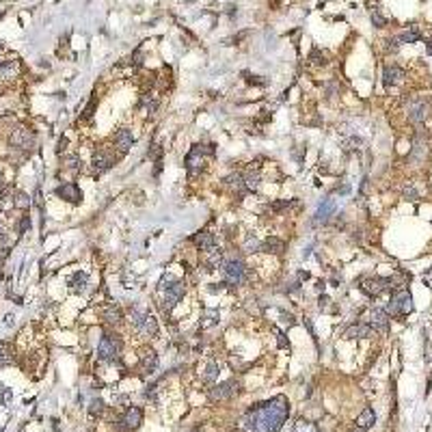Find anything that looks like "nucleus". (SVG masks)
<instances>
[{"label":"nucleus","mask_w":432,"mask_h":432,"mask_svg":"<svg viewBox=\"0 0 432 432\" xmlns=\"http://www.w3.org/2000/svg\"><path fill=\"white\" fill-rule=\"evenodd\" d=\"M195 244L199 246L201 251H210V249H214V246H216V238H214V234H210V232H199L195 236Z\"/></svg>","instance_id":"20"},{"label":"nucleus","mask_w":432,"mask_h":432,"mask_svg":"<svg viewBox=\"0 0 432 432\" xmlns=\"http://www.w3.org/2000/svg\"><path fill=\"white\" fill-rule=\"evenodd\" d=\"M132 143H134V136H132L130 130H119L115 134V147L119 149V156H123L128 149H130Z\"/></svg>","instance_id":"14"},{"label":"nucleus","mask_w":432,"mask_h":432,"mask_svg":"<svg viewBox=\"0 0 432 432\" xmlns=\"http://www.w3.org/2000/svg\"><path fill=\"white\" fill-rule=\"evenodd\" d=\"M348 339H363V337H370L372 335V326L367 324V322H357V324H352L350 328H346V333H344Z\"/></svg>","instance_id":"16"},{"label":"nucleus","mask_w":432,"mask_h":432,"mask_svg":"<svg viewBox=\"0 0 432 432\" xmlns=\"http://www.w3.org/2000/svg\"><path fill=\"white\" fill-rule=\"evenodd\" d=\"M288 417L290 402L283 396H277L246 411V415L242 417V428L246 432H279Z\"/></svg>","instance_id":"1"},{"label":"nucleus","mask_w":432,"mask_h":432,"mask_svg":"<svg viewBox=\"0 0 432 432\" xmlns=\"http://www.w3.org/2000/svg\"><path fill=\"white\" fill-rule=\"evenodd\" d=\"M225 184H227V186L232 188L234 192H238V195H240V197H242L244 192H246V188H244V180H242V175H240V173H232V175H229V177H225Z\"/></svg>","instance_id":"24"},{"label":"nucleus","mask_w":432,"mask_h":432,"mask_svg":"<svg viewBox=\"0 0 432 432\" xmlns=\"http://www.w3.org/2000/svg\"><path fill=\"white\" fill-rule=\"evenodd\" d=\"M216 376H218V363H216V361H210V365H208V370H206V376H204V378H206V383H212V380L216 378Z\"/></svg>","instance_id":"29"},{"label":"nucleus","mask_w":432,"mask_h":432,"mask_svg":"<svg viewBox=\"0 0 432 432\" xmlns=\"http://www.w3.org/2000/svg\"><path fill=\"white\" fill-rule=\"evenodd\" d=\"M350 432H361V430H350Z\"/></svg>","instance_id":"44"},{"label":"nucleus","mask_w":432,"mask_h":432,"mask_svg":"<svg viewBox=\"0 0 432 432\" xmlns=\"http://www.w3.org/2000/svg\"><path fill=\"white\" fill-rule=\"evenodd\" d=\"M391 279H380V277H370V279H361V290L367 296H378L385 290L389 288Z\"/></svg>","instance_id":"6"},{"label":"nucleus","mask_w":432,"mask_h":432,"mask_svg":"<svg viewBox=\"0 0 432 432\" xmlns=\"http://www.w3.org/2000/svg\"><path fill=\"white\" fill-rule=\"evenodd\" d=\"M57 195H59L61 199L69 201V204H80V199H82V192H80V188H78V184H73V182L59 186V188H57Z\"/></svg>","instance_id":"10"},{"label":"nucleus","mask_w":432,"mask_h":432,"mask_svg":"<svg viewBox=\"0 0 432 432\" xmlns=\"http://www.w3.org/2000/svg\"><path fill=\"white\" fill-rule=\"evenodd\" d=\"M3 63H5V61H3V48H0V65H3Z\"/></svg>","instance_id":"41"},{"label":"nucleus","mask_w":432,"mask_h":432,"mask_svg":"<svg viewBox=\"0 0 432 432\" xmlns=\"http://www.w3.org/2000/svg\"><path fill=\"white\" fill-rule=\"evenodd\" d=\"M428 54H432V41L428 43Z\"/></svg>","instance_id":"42"},{"label":"nucleus","mask_w":432,"mask_h":432,"mask_svg":"<svg viewBox=\"0 0 432 432\" xmlns=\"http://www.w3.org/2000/svg\"><path fill=\"white\" fill-rule=\"evenodd\" d=\"M121 424L125 426V430H136V428L143 424V411L139 406H130V409L123 413Z\"/></svg>","instance_id":"11"},{"label":"nucleus","mask_w":432,"mask_h":432,"mask_svg":"<svg viewBox=\"0 0 432 432\" xmlns=\"http://www.w3.org/2000/svg\"><path fill=\"white\" fill-rule=\"evenodd\" d=\"M11 145L17 147V149H31L35 145V136H33V132L26 130V128H17L11 134Z\"/></svg>","instance_id":"9"},{"label":"nucleus","mask_w":432,"mask_h":432,"mask_svg":"<svg viewBox=\"0 0 432 432\" xmlns=\"http://www.w3.org/2000/svg\"><path fill=\"white\" fill-rule=\"evenodd\" d=\"M119 352H121V339L119 335H113V333H106L102 339H99V346H97V359L99 361H115Z\"/></svg>","instance_id":"2"},{"label":"nucleus","mask_w":432,"mask_h":432,"mask_svg":"<svg viewBox=\"0 0 432 432\" xmlns=\"http://www.w3.org/2000/svg\"><path fill=\"white\" fill-rule=\"evenodd\" d=\"M413 311V298L406 290H400L393 294V298L387 307V314H393V316H406Z\"/></svg>","instance_id":"4"},{"label":"nucleus","mask_w":432,"mask_h":432,"mask_svg":"<svg viewBox=\"0 0 432 432\" xmlns=\"http://www.w3.org/2000/svg\"><path fill=\"white\" fill-rule=\"evenodd\" d=\"M376 424V413H374V409H363V413L359 417H357V428L359 430H365V428H372Z\"/></svg>","instance_id":"22"},{"label":"nucleus","mask_w":432,"mask_h":432,"mask_svg":"<svg viewBox=\"0 0 432 432\" xmlns=\"http://www.w3.org/2000/svg\"><path fill=\"white\" fill-rule=\"evenodd\" d=\"M417 39H419V31H417V29H411V31L402 33V35L398 37V41H402V43H415Z\"/></svg>","instance_id":"28"},{"label":"nucleus","mask_w":432,"mask_h":432,"mask_svg":"<svg viewBox=\"0 0 432 432\" xmlns=\"http://www.w3.org/2000/svg\"><path fill=\"white\" fill-rule=\"evenodd\" d=\"M29 227H31V220H29V216H24V220L20 223V232H26Z\"/></svg>","instance_id":"40"},{"label":"nucleus","mask_w":432,"mask_h":432,"mask_svg":"<svg viewBox=\"0 0 432 432\" xmlns=\"http://www.w3.org/2000/svg\"><path fill=\"white\" fill-rule=\"evenodd\" d=\"M292 206V201H277V204H272V210L274 212H279V210H286Z\"/></svg>","instance_id":"37"},{"label":"nucleus","mask_w":432,"mask_h":432,"mask_svg":"<svg viewBox=\"0 0 432 432\" xmlns=\"http://www.w3.org/2000/svg\"><path fill=\"white\" fill-rule=\"evenodd\" d=\"M404 78V71L396 65H391V67H385V73H383V82H385V87H393V85H398V82Z\"/></svg>","instance_id":"19"},{"label":"nucleus","mask_w":432,"mask_h":432,"mask_svg":"<svg viewBox=\"0 0 432 432\" xmlns=\"http://www.w3.org/2000/svg\"><path fill=\"white\" fill-rule=\"evenodd\" d=\"M223 272H225V279L229 283H234V286H238V283H242L244 281V274H246V266L240 262V260H227L223 264Z\"/></svg>","instance_id":"5"},{"label":"nucleus","mask_w":432,"mask_h":432,"mask_svg":"<svg viewBox=\"0 0 432 432\" xmlns=\"http://www.w3.org/2000/svg\"><path fill=\"white\" fill-rule=\"evenodd\" d=\"M69 286H71V290L82 292L87 286V272H73V277L69 279Z\"/></svg>","instance_id":"26"},{"label":"nucleus","mask_w":432,"mask_h":432,"mask_svg":"<svg viewBox=\"0 0 432 432\" xmlns=\"http://www.w3.org/2000/svg\"><path fill=\"white\" fill-rule=\"evenodd\" d=\"M139 331L145 337H156V335H158V320H156L151 314H147L143 318V322L139 324Z\"/></svg>","instance_id":"18"},{"label":"nucleus","mask_w":432,"mask_h":432,"mask_svg":"<svg viewBox=\"0 0 432 432\" xmlns=\"http://www.w3.org/2000/svg\"><path fill=\"white\" fill-rule=\"evenodd\" d=\"M244 251H246V253H255V251H260V242H257V238H255V236H249V238H246Z\"/></svg>","instance_id":"30"},{"label":"nucleus","mask_w":432,"mask_h":432,"mask_svg":"<svg viewBox=\"0 0 432 432\" xmlns=\"http://www.w3.org/2000/svg\"><path fill=\"white\" fill-rule=\"evenodd\" d=\"M141 365H143V370H145L147 374H154L156 370H158V354H156L154 350L143 352V357H141Z\"/></svg>","instance_id":"23"},{"label":"nucleus","mask_w":432,"mask_h":432,"mask_svg":"<svg viewBox=\"0 0 432 432\" xmlns=\"http://www.w3.org/2000/svg\"><path fill=\"white\" fill-rule=\"evenodd\" d=\"M404 197H406L409 201H415L417 199V190L413 186H406V188H404Z\"/></svg>","instance_id":"35"},{"label":"nucleus","mask_w":432,"mask_h":432,"mask_svg":"<svg viewBox=\"0 0 432 432\" xmlns=\"http://www.w3.org/2000/svg\"><path fill=\"white\" fill-rule=\"evenodd\" d=\"M335 212V201L333 199H326L322 206L318 208V212H316V218H314V225H320V223H326V220L331 218V214Z\"/></svg>","instance_id":"17"},{"label":"nucleus","mask_w":432,"mask_h":432,"mask_svg":"<svg viewBox=\"0 0 432 432\" xmlns=\"http://www.w3.org/2000/svg\"><path fill=\"white\" fill-rule=\"evenodd\" d=\"M0 186H3V173H0Z\"/></svg>","instance_id":"43"},{"label":"nucleus","mask_w":432,"mask_h":432,"mask_svg":"<svg viewBox=\"0 0 432 432\" xmlns=\"http://www.w3.org/2000/svg\"><path fill=\"white\" fill-rule=\"evenodd\" d=\"M9 361H11V357H9L7 346H5V344H0V367H3V365H7Z\"/></svg>","instance_id":"32"},{"label":"nucleus","mask_w":432,"mask_h":432,"mask_svg":"<svg viewBox=\"0 0 432 432\" xmlns=\"http://www.w3.org/2000/svg\"><path fill=\"white\" fill-rule=\"evenodd\" d=\"M309 61H314L316 65H324V54H320V50H311V54H309Z\"/></svg>","instance_id":"31"},{"label":"nucleus","mask_w":432,"mask_h":432,"mask_svg":"<svg viewBox=\"0 0 432 432\" xmlns=\"http://www.w3.org/2000/svg\"><path fill=\"white\" fill-rule=\"evenodd\" d=\"M104 320H106L108 324H115V326H117V324H121V322H123V314H121V309H119V307L115 305V302H110V305L104 309Z\"/></svg>","instance_id":"21"},{"label":"nucleus","mask_w":432,"mask_h":432,"mask_svg":"<svg viewBox=\"0 0 432 432\" xmlns=\"http://www.w3.org/2000/svg\"><path fill=\"white\" fill-rule=\"evenodd\" d=\"M292 432H320L316 424H311V421H305V419H300L296 426H294Z\"/></svg>","instance_id":"27"},{"label":"nucleus","mask_w":432,"mask_h":432,"mask_svg":"<svg viewBox=\"0 0 432 432\" xmlns=\"http://www.w3.org/2000/svg\"><path fill=\"white\" fill-rule=\"evenodd\" d=\"M102 406H104L102 400H93V402H91V409H89V411L95 415V413H102Z\"/></svg>","instance_id":"36"},{"label":"nucleus","mask_w":432,"mask_h":432,"mask_svg":"<svg viewBox=\"0 0 432 432\" xmlns=\"http://www.w3.org/2000/svg\"><path fill=\"white\" fill-rule=\"evenodd\" d=\"M238 380H227V383H220V385H216V387L210 391V398L212 400H225V398H232V396H236L238 393Z\"/></svg>","instance_id":"8"},{"label":"nucleus","mask_w":432,"mask_h":432,"mask_svg":"<svg viewBox=\"0 0 432 432\" xmlns=\"http://www.w3.org/2000/svg\"><path fill=\"white\" fill-rule=\"evenodd\" d=\"M272 331H274V333H277V337H279V346H281V348H286V346H288V342H286V335H283L279 328H272Z\"/></svg>","instance_id":"39"},{"label":"nucleus","mask_w":432,"mask_h":432,"mask_svg":"<svg viewBox=\"0 0 432 432\" xmlns=\"http://www.w3.org/2000/svg\"><path fill=\"white\" fill-rule=\"evenodd\" d=\"M242 180H244V188L249 190V192L260 188V182H262L260 180V173H257V171H249L246 175H242Z\"/></svg>","instance_id":"25"},{"label":"nucleus","mask_w":432,"mask_h":432,"mask_svg":"<svg viewBox=\"0 0 432 432\" xmlns=\"http://www.w3.org/2000/svg\"><path fill=\"white\" fill-rule=\"evenodd\" d=\"M80 164H82V162H80L78 156H69V158H67V169H71V171H78Z\"/></svg>","instance_id":"34"},{"label":"nucleus","mask_w":432,"mask_h":432,"mask_svg":"<svg viewBox=\"0 0 432 432\" xmlns=\"http://www.w3.org/2000/svg\"><path fill=\"white\" fill-rule=\"evenodd\" d=\"M428 115V106L426 102H421V99H415L411 106H409V119L413 123H421Z\"/></svg>","instance_id":"13"},{"label":"nucleus","mask_w":432,"mask_h":432,"mask_svg":"<svg viewBox=\"0 0 432 432\" xmlns=\"http://www.w3.org/2000/svg\"><path fill=\"white\" fill-rule=\"evenodd\" d=\"M372 22H374V24H376V26H378V29H380V26H385V17H383L378 11H374V15H372Z\"/></svg>","instance_id":"38"},{"label":"nucleus","mask_w":432,"mask_h":432,"mask_svg":"<svg viewBox=\"0 0 432 432\" xmlns=\"http://www.w3.org/2000/svg\"><path fill=\"white\" fill-rule=\"evenodd\" d=\"M169 286H164V296H162V309L164 311H171L177 302L184 298V292H186V286L182 281L175 279H167Z\"/></svg>","instance_id":"3"},{"label":"nucleus","mask_w":432,"mask_h":432,"mask_svg":"<svg viewBox=\"0 0 432 432\" xmlns=\"http://www.w3.org/2000/svg\"><path fill=\"white\" fill-rule=\"evenodd\" d=\"M367 324L372 326V331H378V333H387V331H389V314H387L385 309H372Z\"/></svg>","instance_id":"7"},{"label":"nucleus","mask_w":432,"mask_h":432,"mask_svg":"<svg viewBox=\"0 0 432 432\" xmlns=\"http://www.w3.org/2000/svg\"><path fill=\"white\" fill-rule=\"evenodd\" d=\"M91 164H93V171L95 173H104V171H108L110 167H113L115 160H113V156H110V154H106L104 149H99V151L93 154V160H91Z\"/></svg>","instance_id":"12"},{"label":"nucleus","mask_w":432,"mask_h":432,"mask_svg":"<svg viewBox=\"0 0 432 432\" xmlns=\"http://www.w3.org/2000/svg\"><path fill=\"white\" fill-rule=\"evenodd\" d=\"M262 251L270 253V255H281L283 251H286V242H283L281 238H277V236H270V238H266V240H264Z\"/></svg>","instance_id":"15"},{"label":"nucleus","mask_w":432,"mask_h":432,"mask_svg":"<svg viewBox=\"0 0 432 432\" xmlns=\"http://www.w3.org/2000/svg\"><path fill=\"white\" fill-rule=\"evenodd\" d=\"M15 206H17V208H29V206H31V199H29V195H24V192H20V195H17Z\"/></svg>","instance_id":"33"}]
</instances>
